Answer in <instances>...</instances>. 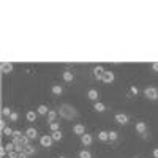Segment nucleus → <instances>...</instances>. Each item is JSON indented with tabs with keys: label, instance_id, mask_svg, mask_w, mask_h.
Here are the masks:
<instances>
[{
	"label": "nucleus",
	"instance_id": "nucleus-1",
	"mask_svg": "<svg viewBox=\"0 0 158 158\" xmlns=\"http://www.w3.org/2000/svg\"><path fill=\"white\" fill-rule=\"evenodd\" d=\"M59 114L63 117V118H67V120H70V118L76 117V109L71 106V104H62L60 109H59Z\"/></svg>",
	"mask_w": 158,
	"mask_h": 158
},
{
	"label": "nucleus",
	"instance_id": "nucleus-2",
	"mask_svg": "<svg viewBox=\"0 0 158 158\" xmlns=\"http://www.w3.org/2000/svg\"><path fill=\"white\" fill-rule=\"evenodd\" d=\"M144 95H146L147 100L155 101V100H158V89L156 87H146L144 89Z\"/></svg>",
	"mask_w": 158,
	"mask_h": 158
},
{
	"label": "nucleus",
	"instance_id": "nucleus-3",
	"mask_svg": "<svg viewBox=\"0 0 158 158\" xmlns=\"http://www.w3.org/2000/svg\"><path fill=\"white\" fill-rule=\"evenodd\" d=\"M52 142H54V139H52L51 135L40 136V144H41V147H44V149H49V147L52 146Z\"/></svg>",
	"mask_w": 158,
	"mask_h": 158
},
{
	"label": "nucleus",
	"instance_id": "nucleus-4",
	"mask_svg": "<svg viewBox=\"0 0 158 158\" xmlns=\"http://www.w3.org/2000/svg\"><path fill=\"white\" fill-rule=\"evenodd\" d=\"M114 118H115V122L120 123V125H127V123L130 122V117H128L127 114H123V112H117V114L114 115Z\"/></svg>",
	"mask_w": 158,
	"mask_h": 158
},
{
	"label": "nucleus",
	"instance_id": "nucleus-5",
	"mask_svg": "<svg viewBox=\"0 0 158 158\" xmlns=\"http://www.w3.org/2000/svg\"><path fill=\"white\" fill-rule=\"evenodd\" d=\"M114 79H115V74H114L112 71L106 70V71L103 73V77H101V81H103V82H106V84H111V82H114Z\"/></svg>",
	"mask_w": 158,
	"mask_h": 158
},
{
	"label": "nucleus",
	"instance_id": "nucleus-6",
	"mask_svg": "<svg viewBox=\"0 0 158 158\" xmlns=\"http://www.w3.org/2000/svg\"><path fill=\"white\" fill-rule=\"evenodd\" d=\"M73 133L77 135V136H84V135H85V127H84L82 123H76V125L73 127Z\"/></svg>",
	"mask_w": 158,
	"mask_h": 158
},
{
	"label": "nucleus",
	"instance_id": "nucleus-7",
	"mask_svg": "<svg viewBox=\"0 0 158 158\" xmlns=\"http://www.w3.org/2000/svg\"><path fill=\"white\" fill-rule=\"evenodd\" d=\"M81 142H82L84 147H89V146H92V142H94V136L89 135V133H85L84 136H81Z\"/></svg>",
	"mask_w": 158,
	"mask_h": 158
},
{
	"label": "nucleus",
	"instance_id": "nucleus-8",
	"mask_svg": "<svg viewBox=\"0 0 158 158\" xmlns=\"http://www.w3.org/2000/svg\"><path fill=\"white\" fill-rule=\"evenodd\" d=\"M13 67H15V65H13L11 62H2V65H0V68H2V73L3 74L11 73L13 71Z\"/></svg>",
	"mask_w": 158,
	"mask_h": 158
},
{
	"label": "nucleus",
	"instance_id": "nucleus-9",
	"mask_svg": "<svg viewBox=\"0 0 158 158\" xmlns=\"http://www.w3.org/2000/svg\"><path fill=\"white\" fill-rule=\"evenodd\" d=\"M136 131L139 135H146L147 133V123L146 122H136Z\"/></svg>",
	"mask_w": 158,
	"mask_h": 158
},
{
	"label": "nucleus",
	"instance_id": "nucleus-10",
	"mask_svg": "<svg viewBox=\"0 0 158 158\" xmlns=\"http://www.w3.org/2000/svg\"><path fill=\"white\" fill-rule=\"evenodd\" d=\"M98 97H100V94H98L97 89H90V90L87 92V98L92 100V101H98Z\"/></svg>",
	"mask_w": 158,
	"mask_h": 158
},
{
	"label": "nucleus",
	"instance_id": "nucleus-11",
	"mask_svg": "<svg viewBox=\"0 0 158 158\" xmlns=\"http://www.w3.org/2000/svg\"><path fill=\"white\" fill-rule=\"evenodd\" d=\"M24 135L27 136L29 139H35V138L38 136V131H36V128L30 127V128H27V130H25V133H24Z\"/></svg>",
	"mask_w": 158,
	"mask_h": 158
},
{
	"label": "nucleus",
	"instance_id": "nucleus-12",
	"mask_svg": "<svg viewBox=\"0 0 158 158\" xmlns=\"http://www.w3.org/2000/svg\"><path fill=\"white\" fill-rule=\"evenodd\" d=\"M104 71H106V70H104L103 67H101V65H97V67L94 68V76L97 77V79H101L103 77V73Z\"/></svg>",
	"mask_w": 158,
	"mask_h": 158
},
{
	"label": "nucleus",
	"instance_id": "nucleus-13",
	"mask_svg": "<svg viewBox=\"0 0 158 158\" xmlns=\"http://www.w3.org/2000/svg\"><path fill=\"white\" fill-rule=\"evenodd\" d=\"M94 109H95L97 112H104V111H106V104L101 103V101H95V103H94Z\"/></svg>",
	"mask_w": 158,
	"mask_h": 158
},
{
	"label": "nucleus",
	"instance_id": "nucleus-14",
	"mask_svg": "<svg viewBox=\"0 0 158 158\" xmlns=\"http://www.w3.org/2000/svg\"><path fill=\"white\" fill-rule=\"evenodd\" d=\"M51 109L46 106V104H40V106L36 108V112H38V115H48V112H49Z\"/></svg>",
	"mask_w": 158,
	"mask_h": 158
},
{
	"label": "nucleus",
	"instance_id": "nucleus-15",
	"mask_svg": "<svg viewBox=\"0 0 158 158\" xmlns=\"http://www.w3.org/2000/svg\"><path fill=\"white\" fill-rule=\"evenodd\" d=\"M98 139H100L101 142H106V141H109V131H104V130H101L100 133H98Z\"/></svg>",
	"mask_w": 158,
	"mask_h": 158
},
{
	"label": "nucleus",
	"instance_id": "nucleus-16",
	"mask_svg": "<svg viewBox=\"0 0 158 158\" xmlns=\"http://www.w3.org/2000/svg\"><path fill=\"white\" fill-rule=\"evenodd\" d=\"M36 117H38V112H35V111H27V114H25V118L29 122H35Z\"/></svg>",
	"mask_w": 158,
	"mask_h": 158
},
{
	"label": "nucleus",
	"instance_id": "nucleus-17",
	"mask_svg": "<svg viewBox=\"0 0 158 158\" xmlns=\"http://www.w3.org/2000/svg\"><path fill=\"white\" fill-rule=\"evenodd\" d=\"M74 79V73L73 71H63V81L65 82H71Z\"/></svg>",
	"mask_w": 158,
	"mask_h": 158
},
{
	"label": "nucleus",
	"instance_id": "nucleus-18",
	"mask_svg": "<svg viewBox=\"0 0 158 158\" xmlns=\"http://www.w3.org/2000/svg\"><path fill=\"white\" fill-rule=\"evenodd\" d=\"M57 115H59V112H57V111H52V109H51V111L48 112V122H49V123H52V122H56V118H57Z\"/></svg>",
	"mask_w": 158,
	"mask_h": 158
},
{
	"label": "nucleus",
	"instance_id": "nucleus-19",
	"mask_svg": "<svg viewBox=\"0 0 158 158\" xmlns=\"http://www.w3.org/2000/svg\"><path fill=\"white\" fill-rule=\"evenodd\" d=\"M24 152L27 153L29 156H30V155H35V153H36V150H35V147L32 146V144H29V146H25V147H24Z\"/></svg>",
	"mask_w": 158,
	"mask_h": 158
},
{
	"label": "nucleus",
	"instance_id": "nucleus-20",
	"mask_svg": "<svg viewBox=\"0 0 158 158\" xmlns=\"http://www.w3.org/2000/svg\"><path fill=\"white\" fill-rule=\"evenodd\" d=\"M52 94L54 95H62V92H63V89H62V85H59V84H56V85H52Z\"/></svg>",
	"mask_w": 158,
	"mask_h": 158
},
{
	"label": "nucleus",
	"instance_id": "nucleus-21",
	"mask_svg": "<svg viewBox=\"0 0 158 158\" xmlns=\"http://www.w3.org/2000/svg\"><path fill=\"white\" fill-rule=\"evenodd\" d=\"M51 136H52V139H54V141H62V138H63V135H62L60 130H59V131H52Z\"/></svg>",
	"mask_w": 158,
	"mask_h": 158
},
{
	"label": "nucleus",
	"instance_id": "nucleus-22",
	"mask_svg": "<svg viewBox=\"0 0 158 158\" xmlns=\"http://www.w3.org/2000/svg\"><path fill=\"white\" fill-rule=\"evenodd\" d=\"M11 112H13V109H11V108H8V106L2 108V117H10V115H11Z\"/></svg>",
	"mask_w": 158,
	"mask_h": 158
},
{
	"label": "nucleus",
	"instance_id": "nucleus-23",
	"mask_svg": "<svg viewBox=\"0 0 158 158\" xmlns=\"http://www.w3.org/2000/svg\"><path fill=\"white\" fill-rule=\"evenodd\" d=\"M79 158H92V153L87 149H84V150L79 152Z\"/></svg>",
	"mask_w": 158,
	"mask_h": 158
},
{
	"label": "nucleus",
	"instance_id": "nucleus-24",
	"mask_svg": "<svg viewBox=\"0 0 158 158\" xmlns=\"http://www.w3.org/2000/svg\"><path fill=\"white\" fill-rule=\"evenodd\" d=\"M13 133H15V130H13L11 127H6V128L2 131V135H3V136H13Z\"/></svg>",
	"mask_w": 158,
	"mask_h": 158
},
{
	"label": "nucleus",
	"instance_id": "nucleus-25",
	"mask_svg": "<svg viewBox=\"0 0 158 158\" xmlns=\"http://www.w3.org/2000/svg\"><path fill=\"white\" fill-rule=\"evenodd\" d=\"M24 135H22V131L21 130H15V133H13V139H22Z\"/></svg>",
	"mask_w": 158,
	"mask_h": 158
},
{
	"label": "nucleus",
	"instance_id": "nucleus-26",
	"mask_svg": "<svg viewBox=\"0 0 158 158\" xmlns=\"http://www.w3.org/2000/svg\"><path fill=\"white\" fill-rule=\"evenodd\" d=\"M49 128H51V131H59L60 130V123L52 122V123H49Z\"/></svg>",
	"mask_w": 158,
	"mask_h": 158
},
{
	"label": "nucleus",
	"instance_id": "nucleus-27",
	"mask_svg": "<svg viewBox=\"0 0 158 158\" xmlns=\"http://www.w3.org/2000/svg\"><path fill=\"white\" fill-rule=\"evenodd\" d=\"M117 139H118L117 131H109V141H117Z\"/></svg>",
	"mask_w": 158,
	"mask_h": 158
},
{
	"label": "nucleus",
	"instance_id": "nucleus-28",
	"mask_svg": "<svg viewBox=\"0 0 158 158\" xmlns=\"http://www.w3.org/2000/svg\"><path fill=\"white\" fill-rule=\"evenodd\" d=\"M18 118H19V114H18L16 111H13L11 115H10V120H11V122H18Z\"/></svg>",
	"mask_w": 158,
	"mask_h": 158
},
{
	"label": "nucleus",
	"instance_id": "nucleus-29",
	"mask_svg": "<svg viewBox=\"0 0 158 158\" xmlns=\"http://www.w3.org/2000/svg\"><path fill=\"white\" fill-rule=\"evenodd\" d=\"M5 149H6L8 152H13V150H16V147H15V142H8V144H5Z\"/></svg>",
	"mask_w": 158,
	"mask_h": 158
},
{
	"label": "nucleus",
	"instance_id": "nucleus-30",
	"mask_svg": "<svg viewBox=\"0 0 158 158\" xmlns=\"http://www.w3.org/2000/svg\"><path fill=\"white\" fill-rule=\"evenodd\" d=\"M138 92H139V90H138L136 85H131V87H130V94H131V95H138Z\"/></svg>",
	"mask_w": 158,
	"mask_h": 158
},
{
	"label": "nucleus",
	"instance_id": "nucleus-31",
	"mask_svg": "<svg viewBox=\"0 0 158 158\" xmlns=\"http://www.w3.org/2000/svg\"><path fill=\"white\" fill-rule=\"evenodd\" d=\"M8 155V150L5 149V146H2V149H0V156H2V158H5Z\"/></svg>",
	"mask_w": 158,
	"mask_h": 158
},
{
	"label": "nucleus",
	"instance_id": "nucleus-32",
	"mask_svg": "<svg viewBox=\"0 0 158 158\" xmlns=\"http://www.w3.org/2000/svg\"><path fill=\"white\" fill-rule=\"evenodd\" d=\"M19 156V153L16 152V150H13V152H8V158H18Z\"/></svg>",
	"mask_w": 158,
	"mask_h": 158
},
{
	"label": "nucleus",
	"instance_id": "nucleus-33",
	"mask_svg": "<svg viewBox=\"0 0 158 158\" xmlns=\"http://www.w3.org/2000/svg\"><path fill=\"white\" fill-rule=\"evenodd\" d=\"M152 70H153V71H158V62L152 63Z\"/></svg>",
	"mask_w": 158,
	"mask_h": 158
},
{
	"label": "nucleus",
	"instance_id": "nucleus-34",
	"mask_svg": "<svg viewBox=\"0 0 158 158\" xmlns=\"http://www.w3.org/2000/svg\"><path fill=\"white\" fill-rule=\"evenodd\" d=\"M27 156H29V155H27V153H25V152H21L18 158H27Z\"/></svg>",
	"mask_w": 158,
	"mask_h": 158
},
{
	"label": "nucleus",
	"instance_id": "nucleus-35",
	"mask_svg": "<svg viewBox=\"0 0 158 158\" xmlns=\"http://www.w3.org/2000/svg\"><path fill=\"white\" fill-rule=\"evenodd\" d=\"M152 155H153V158H158V149H153Z\"/></svg>",
	"mask_w": 158,
	"mask_h": 158
},
{
	"label": "nucleus",
	"instance_id": "nucleus-36",
	"mask_svg": "<svg viewBox=\"0 0 158 158\" xmlns=\"http://www.w3.org/2000/svg\"><path fill=\"white\" fill-rule=\"evenodd\" d=\"M59 158H68V156H63V155H60V156H59Z\"/></svg>",
	"mask_w": 158,
	"mask_h": 158
}]
</instances>
